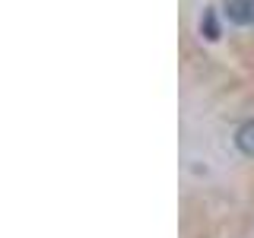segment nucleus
I'll use <instances>...</instances> for the list:
<instances>
[{
	"label": "nucleus",
	"instance_id": "obj_1",
	"mask_svg": "<svg viewBox=\"0 0 254 238\" xmlns=\"http://www.w3.org/2000/svg\"><path fill=\"white\" fill-rule=\"evenodd\" d=\"M226 13L235 26H254V0H226Z\"/></svg>",
	"mask_w": 254,
	"mask_h": 238
},
{
	"label": "nucleus",
	"instance_id": "obj_2",
	"mask_svg": "<svg viewBox=\"0 0 254 238\" xmlns=\"http://www.w3.org/2000/svg\"><path fill=\"white\" fill-rule=\"evenodd\" d=\"M235 146L242 149L245 156L254 159V118H251V121H245V124L235 130Z\"/></svg>",
	"mask_w": 254,
	"mask_h": 238
},
{
	"label": "nucleus",
	"instance_id": "obj_3",
	"mask_svg": "<svg viewBox=\"0 0 254 238\" xmlns=\"http://www.w3.org/2000/svg\"><path fill=\"white\" fill-rule=\"evenodd\" d=\"M200 29H203V35L210 38V42H216V38H219V26H216V16H213V10H206V13H203Z\"/></svg>",
	"mask_w": 254,
	"mask_h": 238
}]
</instances>
